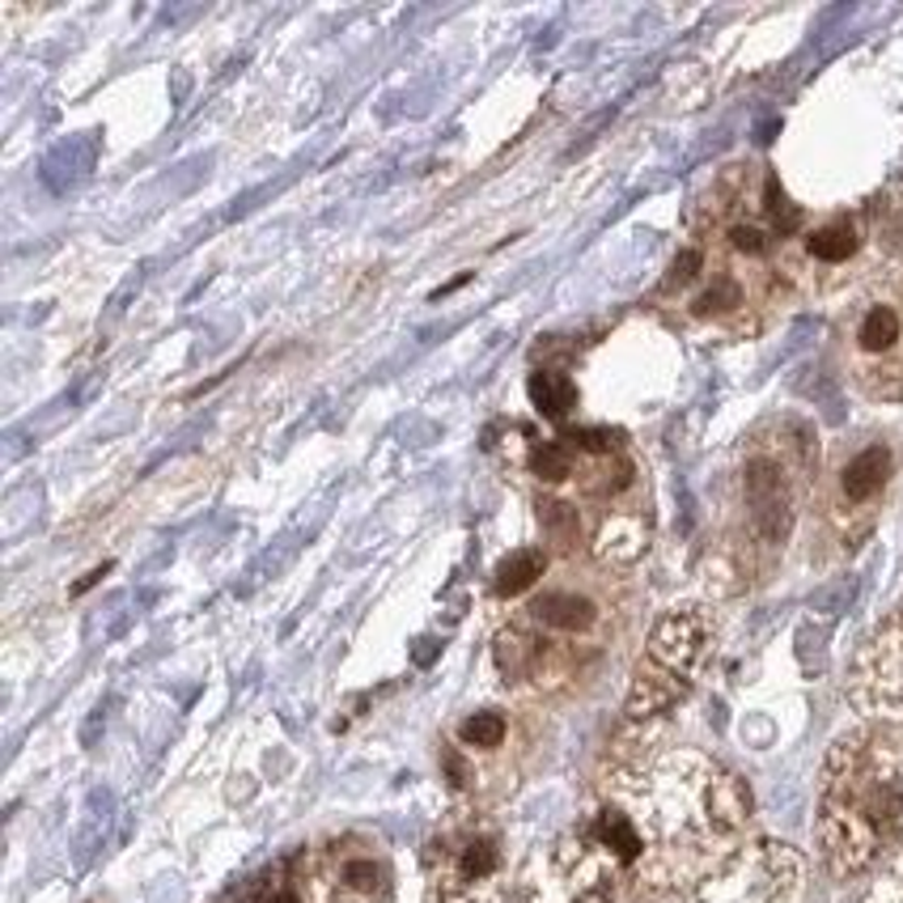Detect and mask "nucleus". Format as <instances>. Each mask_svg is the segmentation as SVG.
<instances>
[{
    "label": "nucleus",
    "mask_w": 903,
    "mask_h": 903,
    "mask_svg": "<svg viewBox=\"0 0 903 903\" xmlns=\"http://www.w3.org/2000/svg\"><path fill=\"white\" fill-rule=\"evenodd\" d=\"M569 441H573L577 450H589V454H611V450H615V432H607V429H577V432H569Z\"/></svg>",
    "instance_id": "4468645a"
},
{
    "label": "nucleus",
    "mask_w": 903,
    "mask_h": 903,
    "mask_svg": "<svg viewBox=\"0 0 903 903\" xmlns=\"http://www.w3.org/2000/svg\"><path fill=\"white\" fill-rule=\"evenodd\" d=\"M903 340V318L895 306H869L857 327V344L862 353L878 356V353H891L895 344Z\"/></svg>",
    "instance_id": "6e6552de"
},
{
    "label": "nucleus",
    "mask_w": 903,
    "mask_h": 903,
    "mask_svg": "<svg viewBox=\"0 0 903 903\" xmlns=\"http://www.w3.org/2000/svg\"><path fill=\"white\" fill-rule=\"evenodd\" d=\"M730 246H734V251H739V255H764V251H768V234H764V230H759V225H734V230H730Z\"/></svg>",
    "instance_id": "ddd939ff"
},
{
    "label": "nucleus",
    "mask_w": 903,
    "mask_h": 903,
    "mask_svg": "<svg viewBox=\"0 0 903 903\" xmlns=\"http://www.w3.org/2000/svg\"><path fill=\"white\" fill-rule=\"evenodd\" d=\"M530 611H535V620L551 632H586V629H594V620H598L594 602L582 598V594H544Z\"/></svg>",
    "instance_id": "39448f33"
},
{
    "label": "nucleus",
    "mask_w": 903,
    "mask_h": 903,
    "mask_svg": "<svg viewBox=\"0 0 903 903\" xmlns=\"http://www.w3.org/2000/svg\"><path fill=\"white\" fill-rule=\"evenodd\" d=\"M696 268H700V251H687V255L674 264V280H679V284H683V280H692Z\"/></svg>",
    "instance_id": "2eb2a0df"
},
{
    "label": "nucleus",
    "mask_w": 903,
    "mask_h": 903,
    "mask_svg": "<svg viewBox=\"0 0 903 903\" xmlns=\"http://www.w3.org/2000/svg\"><path fill=\"white\" fill-rule=\"evenodd\" d=\"M539 526H544V535H548L551 544L573 548L577 544V530H582V517H577L573 505H564V501H544L539 505Z\"/></svg>",
    "instance_id": "9d476101"
},
{
    "label": "nucleus",
    "mask_w": 903,
    "mask_h": 903,
    "mask_svg": "<svg viewBox=\"0 0 903 903\" xmlns=\"http://www.w3.org/2000/svg\"><path fill=\"white\" fill-rule=\"evenodd\" d=\"M806 251H810V259H819V264H844V259L857 255V230H853L849 221L823 225V230H815V234L806 237Z\"/></svg>",
    "instance_id": "1a4fd4ad"
},
{
    "label": "nucleus",
    "mask_w": 903,
    "mask_h": 903,
    "mask_svg": "<svg viewBox=\"0 0 903 903\" xmlns=\"http://www.w3.org/2000/svg\"><path fill=\"white\" fill-rule=\"evenodd\" d=\"M708 645V620L700 611H670L667 620L654 629L649 640V658L654 667L667 670V674H687V670L700 662Z\"/></svg>",
    "instance_id": "7ed1b4c3"
},
{
    "label": "nucleus",
    "mask_w": 903,
    "mask_h": 903,
    "mask_svg": "<svg viewBox=\"0 0 903 903\" xmlns=\"http://www.w3.org/2000/svg\"><path fill=\"white\" fill-rule=\"evenodd\" d=\"M887 479H891V450H887V446H869V450H862V454L844 467V475H840V492H844L849 505H865V501H874V497L887 488Z\"/></svg>",
    "instance_id": "20e7f679"
},
{
    "label": "nucleus",
    "mask_w": 903,
    "mask_h": 903,
    "mask_svg": "<svg viewBox=\"0 0 903 903\" xmlns=\"http://www.w3.org/2000/svg\"><path fill=\"white\" fill-rule=\"evenodd\" d=\"M903 831V734H853L831 751L823 849L844 874L869 865Z\"/></svg>",
    "instance_id": "f257e3e1"
},
{
    "label": "nucleus",
    "mask_w": 903,
    "mask_h": 903,
    "mask_svg": "<svg viewBox=\"0 0 903 903\" xmlns=\"http://www.w3.org/2000/svg\"><path fill=\"white\" fill-rule=\"evenodd\" d=\"M544 569H548V556H544V548H517V551H510L501 564H497V573H492V589H497L501 598H517V594H526V589L544 577Z\"/></svg>",
    "instance_id": "423d86ee"
},
{
    "label": "nucleus",
    "mask_w": 903,
    "mask_h": 903,
    "mask_svg": "<svg viewBox=\"0 0 903 903\" xmlns=\"http://www.w3.org/2000/svg\"><path fill=\"white\" fill-rule=\"evenodd\" d=\"M530 472L539 475L544 484L569 479V475H573V446H569V441H544V446H535Z\"/></svg>",
    "instance_id": "9b49d317"
},
{
    "label": "nucleus",
    "mask_w": 903,
    "mask_h": 903,
    "mask_svg": "<svg viewBox=\"0 0 903 903\" xmlns=\"http://www.w3.org/2000/svg\"><path fill=\"white\" fill-rule=\"evenodd\" d=\"M463 743L467 746H501V739H505V717L501 712H475V717H467L463 721Z\"/></svg>",
    "instance_id": "f8f14e48"
},
{
    "label": "nucleus",
    "mask_w": 903,
    "mask_h": 903,
    "mask_svg": "<svg viewBox=\"0 0 903 903\" xmlns=\"http://www.w3.org/2000/svg\"><path fill=\"white\" fill-rule=\"evenodd\" d=\"M530 403L539 407L544 420L560 425L577 407V387H573V378H564L556 369H539V374H530Z\"/></svg>",
    "instance_id": "0eeeda50"
},
{
    "label": "nucleus",
    "mask_w": 903,
    "mask_h": 903,
    "mask_svg": "<svg viewBox=\"0 0 903 903\" xmlns=\"http://www.w3.org/2000/svg\"><path fill=\"white\" fill-rule=\"evenodd\" d=\"M862 683L869 700L887 712H903V615L874 636L862 658Z\"/></svg>",
    "instance_id": "f03ea898"
}]
</instances>
